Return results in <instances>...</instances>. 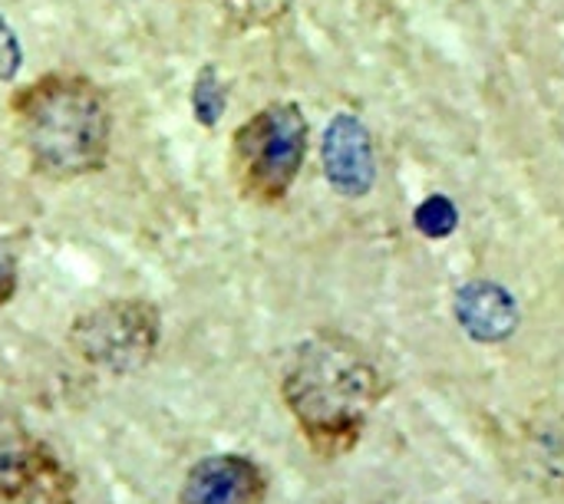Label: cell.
<instances>
[{
    "instance_id": "cell-2",
    "label": "cell",
    "mask_w": 564,
    "mask_h": 504,
    "mask_svg": "<svg viewBox=\"0 0 564 504\" xmlns=\"http://www.w3.org/2000/svg\"><path fill=\"white\" fill-rule=\"evenodd\" d=\"M10 119L30 168L50 182H76L109 162L112 109L83 73L53 69L13 89Z\"/></svg>"
},
{
    "instance_id": "cell-9",
    "label": "cell",
    "mask_w": 564,
    "mask_h": 504,
    "mask_svg": "<svg viewBox=\"0 0 564 504\" xmlns=\"http://www.w3.org/2000/svg\"><path fill=\"white\" fill-rule=\"evenodd\" d=\"M20 63H23L20 40H17V33L10 30V23L0 17V83L13 79L17 69H20Z\"/></svg>"
},
{
    "instance_id": "cell-6",
    "label": "cell",
    "mask_w": 564,
    "mask_h": 504,
    "mask_svg": "<svg viewBox=\"0 0 564 504\" xmlns=\"http://www.w3.org/2000/svg\"><path fill=\"white\" fill-rule=\"evenodd\" d=\"M268 472L238 452H218L198 459L178 489V504H264Z\"/></svg>"
},
{
    "instance_id": "cell-1",
    "label": "cell",
    "mask_w": 564,
    "mask_h": 504,
    "mask_svg": "<svg viewBox=\"0 0 564 504\" xmlns=\"http://www.w3.org/2000/svg\"><path fill=\"white\" fill-rule=\"evenodd\" d=\"M387 383L364 343L340 330L307 337L288 360L281 399L321 459H340L357 449Z\"/></svg>"
},
{
    "instance_id": "cell-10",
    "label": "cell",
    "mask_w": 564,
    "mask_h": 504,
    "mask_svg": "<svg viewBox=\"0 0 564 504\" xmlns=\"http://www.w3.org/2000/svg\"><path fill=\"white\" fill-rule=\"evenodd\" d=\"M17 287H20V271H17V258H13V254H10L7 248H0V307H7V304L13 300Z\"/></svg>"
},
{
    "instance_id": "cell-5",
    "label": "cell",
    "mask_w": 564,
    "mask_h": 504,
    "mask_svg": "<svg viewBox=\"0 0 564 504\" xmlns=\"http://www.w3.org/2000/svg\"><path fill=\"white\" fill-rule=\"evenodd\" d=\"M0 504H76V475L10 406L0 403Z\"/></svg>"
},
{
    "instance_id": "cell-8",
    "label": "cell",
    "mask_w": 564,
    "mask_h": 504,
    "mask_svg": "<svg viewBox=\"0 0 564 504\" xmlns=\"http://www.w3.org/2000/svg\"><path fill=\"white\" fill-rule=\"evenodd\" d=\"M218 10L225 13V20L245 33H254V30H271L274 23H281L294 0H215Z\"/></svg>"
},
{
    "instance_id": "cell-3",
    "label": "cell",
    "mask_w": 564,
    "mask_h": 504,
    "mask_svg": "<svg viewBox=\"0 0 564 504\" xmlns=\"http://www.w3.org/2000/svg\"><path fill=\"white\" fill-rule=\"evenodd\" d=\"M311 149V125L297 102L278 99L254 109L228 145V168L238 195L251 205H281L297 185Z\"/></svg>"
},
{
    "instance_id": "cell-7",
    "label": "cell",
    "mask_w": 564,
    "mask_h": 504,
    "mask_svg": "<svg viewBox=\"0 0 564 504\" xmlns=\"http://www.w3.org/2000/svg\"><path fill=\"white\" fill-rule=\"evenodd\" d=\"M324 172L327 182L347 198H360L370 191L377 162H373V142L360 119L340 112L330 122L324 135Z\"/></svg>"
},
{
    "instance_id": "cell-4",
    "label": "cell",
    "mask_w": 564,
    "mask_h": 504,
    "mask_svg": "<svg viewBox=\"0 0 564 504\" xmlns=\"http://www.w3.org/2000/svg\"><path fill=\"white\" fill-rule=\"evenodd\" d=\"M162 340V314L142 297L102 300L69 324V350L106 376H132L152 363Z\"/></svg>"
}]
</instances>
